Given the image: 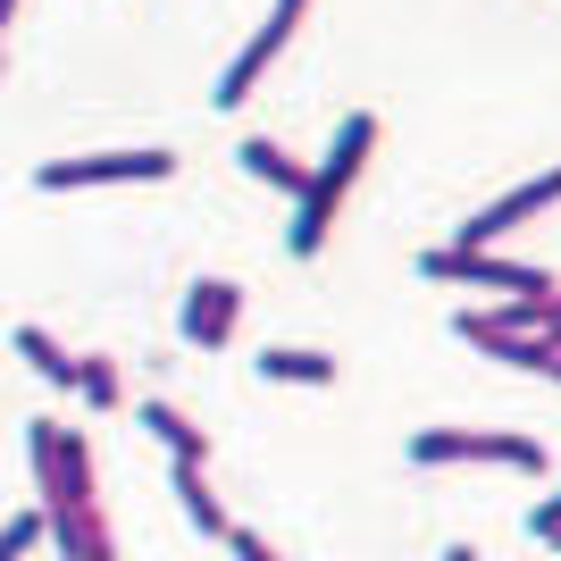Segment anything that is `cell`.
Listing matches in <instances>:
<instances>
[{
	"label": "cell",
	"instance_id": "7c38bea8",
	"mask_svg": "<svg viewBox=\"0 0 561 561\" xmlns=\"http://www.w3.org/2000/svg\"><path fill=\"white\" fill-rule=\"evenodd\" d=\"M260 377H268V386H335V360L310 352V344H268L260 352Z\"/></svg>",
	"mask_w": 561,
	"mask_h": 561
},
{
	"label": "cell",
	"instance_id": "5bb4252c",
	"mask_svg": "<svg viewBox=\"0 0 561 561\" xmlns=\"http://www.w3.org/2000/svg\"><path fill=\"white\" fill-rule=\"evenodd\" d=\"M9 344H18V360H34V377H43V386H59V394H76V352L59 344V335H50V328H18V335H9Z\"/></svg>",
	"mask_w": 561,
	"mask_h": 561
},
{
	"label": "cell",
	"instance_id": "ac0fdd59",
	"mask_svg": "<svg viewBox=\"0 0 561 561\" xmlns=\"http://www.w3.org/2000/svg\"><path fill=\"white\" fill-rule=\"evenodd\" d=\"M227 545H234V561H277V553H268V545H260V537H252V528H234V537H227Z\"/></svg>",
	"mask_w": 561,
	"mask_h": 561
},
{
	"label": "cell",
	"instance_id": "52a82bcc",
	"mask_svg": "<svg viewBox=\"0 0 561 561\" xmlns=\"http://www.w3.org/2000/svg\"><path fill=\"white\" fill-rule=\"evenodd\" d=\"M561 202V168H545V176H528V185H512L503 193V202H486V210L478 218H461V234H453V243H461V252H494V243H503V234L512 227H528V218H545Z\"/></svg>",
	"mask_w": 561,
	"mask_h": 561
},
{
	"label": "cell",
	"instance_id": "5b68a950",
	"mask_svg": "<svg viewBox=\"0 0 561 561\" xmlns=\"http://www.w3.org/2000/svg\"><path fill=\"white\" fill-rule=\"evenodd\" d=\"M176 176V151H93V160H43L34 185L43 193H84V185H160Z\"/></svg>",
	"mask_w": 561,
	"mask_h": 561
},
{
	"label": "cell",
	"instance_id": "3957f363",
	"mask_svg": "<svg viewBox=\"0 0 561 561\" xmlns=\"http://www.w3.org/2000/svg\"><path fill=\"white\" fill-rule=\"evenodd\" d=\"M411 461L445 469V461H503V469H545L537 436H503V427H411Z\"/></svg>",
	"mask_w": 561,
	"mask_h": 561
},
{
	"label": "cell",
	"instance_id": "8992f818",
	"mask_svg": "<svg viewBox=\"0 0 561 561\" xmlns=\"http://www.w3.org/2000/svg\"><path fill=\"white\" fill-rule=\"evenodd\" d=\"M302 9H310V0H277V9L260 18V34H252L243 50H234V59H227V76H218V93H210L218 110H243V101H252V84H260L268 68H277V50L294 43V25H302Z\"/></svg>",
	"mask_w": 561,
	"mask_h": 561
},
{
	"label": "cell",
	"instance_id": "9a60e30c",
	"mask_svg": "<svg viewBox=\"0 0 561 561\" xmlns=\"http://www.w3.org/2000/svg\"><path fill=\"white\" fill-rule=\"evenodd\" d=\"M76 394H84V411H117V402H126V377H117L110 352H84V360H76Z\"/></svg>",
	"mask_w": 561,
	"mask_h": 561
},
{
	"label": "cell",
	"instance_id": "ffe728a7",
	"mask_svg": "<svg viewBox=\"0 0 561 561\" xmlns=\"http://www.w3.org/2000/svg\"><path fill=\"white\" fill-rule=\"evenodd\" d=\"M545 377H553V386H561V352H553V360H545Z\"/></svg>",
	"mask_w": 561,
	"mask_h": 561
},
{
	"label": "cell",
	"instance_id": "603a6c76",
	"mask_svg": "<svg viewBox=\"0 0 561 561\" xmlns=\"http://www.w3.org/2000/svg\"><path fill=\"white\" fill-rule=\"evenodd\" d=\"M545 545H561V537H545Z\"/></svg>",
	"mask_w": 561,
	"mask_h": 561
},
{
	"label": "cell",
	"instance_id": "8fae6325",
	"mask_svg": "<svg viewBox=\"0 0 561 561\" xmlns=\"http://www.w3.org/2000/svg\"><path fill=\"white\" fill-rule=\"evenodd\" d=\"M142 436H160L176 461H202V469H210V427H193L176 402H142Z\"/></svg>",
	"mask_w": 561,
	"mask_h": 561
},
{
	"label": "cell",
	"instance_id": "7402d4cb",
	"mask_svg": "<svg viewBox=\"0 0 561 561\" xmlns=\"http://www.w3.org/2000/svg\"><path fill=\"white\" fill-rule=\"evenodd\" d=\"M0 68H9V50H0Z\"/></svg>",
	"mask_w": 561,
	"mask_h": 561
},
{
	"label": "cell",
	"instance_id": "4fadbf2b",
	"mask_svg": "<svg viewBox=\"0 0 561 561\" xmlns=\"http://www.w3.org/2000/svg\"><path fill=\"white\" fill-rule=\"evenodd\" d=\"M176 494H185V519L202 528V537H218V545L234 537V519H227V503L210 494V469H202V461H176Z\"/></svg>",
	"mask_w": 561,
	"mask_h": 561
},
{
	"label": "cell",
	"instance_id": "9c48e42d",
	"mask_svg": "<svg viewBox=\"0 0 561 561\" xmlns=\"http://www.w3.org/2000/svg\"><path fill=\"white\" fill-rule=\"evenodd\" d=\"M453 335H461V344H478V352H494V360H512V369H528V377H545V360H553V344H545V335H503V328H486V310H461V319H453Z\"/></svg>",
	"mask_w": 561,
	"mask_h": 561
},
{
	"label": "cell",
	"instance_id": "e0dca14e",
	"mask_svg": "<svg viewBox=\"0 0 561 561\" xmlns=\"http://www.w3.org/2000/svg\"><path fill=\"white\" fill-rule=\"evenodd\" d=\"M528 537H561V486H553V494H545L537 512H528Z\"/></svg>",
	"mask_w": 561,
	"mask_h": 561
},
{
	"label": "cell",
	"instance_id": "277c9868",
	"mask_svg": "<svg viewBox=\"0 0 561 561\" xmlns=\"http://www.w3.org/2000/svg\"><path fill=\"white\" fill-rule=\"evenodd\" d=\"M420 277L436 285H486V294H512V302H545V294H561L545 268H528V260H503V252H461V243H445V252L420 260Z\"/></svg>",
	"mask_w": 561,
	"mask_h": 561
},
{
	"label": "cell",
	"instance_id": "44dd1931",
	"mask_svg": "<svg viewBox=\"0 0 561 561\" xmlns=\"http://www.w3.org/2000/svg\"><path fill=\"white\" fill-rule=\"evenodd\" d=\"M445 561H478V553H469V545H453V553H445Z\"/></svg>",
	"mask_w": 561,
	"mask_h": 561
},
{
	"label": "cell",
	"instance_id": "30bf717a",
	"mask_svg": "<svg viewBox=\"0 0 561 561\" xmlns=\"http://www.w3.org/2000/svg\"><path fill=\"white\" fill-rule=\"evenodd\" d=\"M243 168H252L260 185H277L285 202H302V193H310V168L294 160V151H285L277 135H243Z\"/></svg>",
	"mask_w": 561,
	"mask_h": 561
},
{
	"label": "cell",
	"instance_id": "6da1fadb",
	"mask_svg": "<svg viewBox=\"0 0 561 561\" xmlns=\"http://www.w3.org/2000/svg\"><path fill=\"white\" fill-rule=\"evenodd\" d=\"M25 461H34V494H43L50 545H59L68 561H117V528L101 519L93 445H84V427L34 420V427H25Z\"/></svg>",
	"mask_w": 561,
	"mask_h": 561
},
{
	"label": "cell",
	"instance_id": "7a4b0ae2",
	"mask_svg": "<svg viewBox=\"0 0 561 561\" xmlns=\"http://www.w3.org/2000/svg\"><path fill=\"white\" fill-rule=\"evenodd\" d=\"M369 151H377V117L352 110L344 126H335L328 160L310 168V193L294 202V227H285V252H294V260H319V252H328L335 210H344V193H352V176H360V160H369Z\"/></svg>",
	"mask_w": 561,
	"mask_h": 561
},
{
	"label": "cell",
	"instance_id": "2e32d148",
	"mask_svg": "<svg viewBox=\"0 0 561 561\" xmlns=\"http://www.w3.org/2000/svg\"><path fill=\"white\" fill-rule=\"evenodd\" d=\"M43 537H50L43 503H25V512H9V519H0V561H25V553H34Z\"/></svg>",
	"mask_w": 561,
	"mask_h": 561
},
{
	"label": "cell",
	"instance_id": "d6986e66",
	"mask_svg": "<svg viewBox=\"0 0 561 561\" xmlns=\"http://www.w3.org/2000/svg\"><path fill=\"white\" fill-rule=\"evenodd\" d=\"M9 18H18V0H0V34H9Z\"/></svg>",
	"mask_w": 561,
	"mask_h": 561
},
{
	"label": "cell",
	"instance_id": "ba28073f",
	"mask_svg": "<svg viewBox=\"0 0 561 561\" xmlns=\"http://www.w3.org/2000/svg\"><path fill=\"white\" fill-rule=\"evenodd\" d=\"M234 319H243V285H234V277H193L185 319H176V328H185V344H193V352H218V344L234 335Z\"/></svg>",
	"mask_w": 561,
	"mask_h": 561
}]
</instances>
